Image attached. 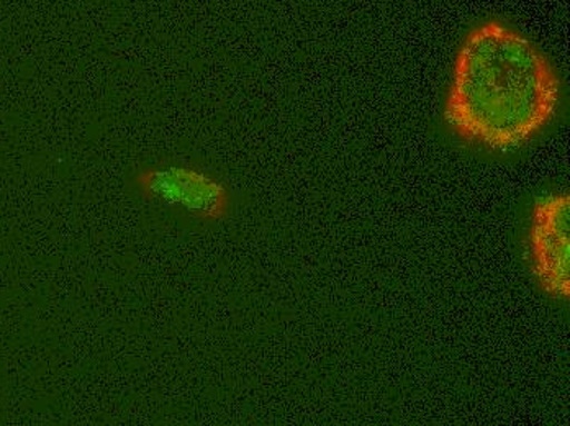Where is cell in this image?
I'll list each match as a JSON object with an SVG mask.
<instances>
[{"label": "cell", "instance_id": "1", "mask_svg": "<svg viewBox=\"0 0 570 426\" xmlns=\"http://www.w3.org/2000/svg\"><path fill=\"white\" fill-rule=\"evenodd\" d=\"M559 91L551 62L527 37L489 22L462 43L444 117L462 140L512 150L551 122Z\"/></svg>", "mask_w": 570, "mask_h": 426}, {"label": "cell", "instance_id": "3", "mask_svg": "<svg viewBox=\"0 0 570 426\" xmlns=\"http://www.w3.org/2000/svg\"><path fill=\"white\" fill-rule=\"evenodd\" d=\"M138 186L149 199L169 207H184L205 220H217L227 212L225 187L197 169L184 166L146 169L138 175Z\"/></svg>", "mask_w": 570, "mask_h": 426}, {"label": "cell", "instance_id": "2", "mask_svg": "<svg viewBox=\"0 0 570 426\" xmlns=\"http://www.w3.org/2000/svg\"><path fill=\"white\" fill-rule=\"evenodd\" d=\"M531 266L548 296H570V197L551 194L537 200L531 220Z\"/></svg>", "mask_w": 570, "mask_h": 426}]
</instances>
